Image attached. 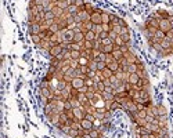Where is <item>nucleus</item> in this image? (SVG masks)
Masks as SVG:
<instances>
[{
  "label": "nucleus",
  "instance_id": "obj_14",
  "mask_svg": "<svg viewBox=\"0 0 173 138\" xmlns=\"http://www.w3.org/2000/svg\"><path fill=\"white\" fill-rule=\"evenodd\" d=\"M139 82H140V77L137 76V73H130L129 75V79H127V83H129V84H132L133 87H134Z\"/></svg>",
  "mask_w": 173,
  "mask_h": 138
},
{
  "label": "nucleus",
  "instance_id": "obj_3",
  "mask_svg": "<svg viewBox=\"0 0 173 138\" xmlns=\"http://www.w3.org/2000/svg\"><path fill=\"white\" fill-rule=\"evenodd\" d=\"M72 112H74L75 120H78V122L83 120L84 116H86V112H84V108H83V106H79V108H74V109H72Z\"/></svg>",
  "mask_w": 173,
  "mask_h": 138
},
{
  "label": "nucleus",
  "instance_id": "obj_52",
  "mask_svg": "<svg viewBox=\"0 0 173 138\" xmlns=\"http://www.w3.org/2000/svg\"><path fill=\"white\" fill-rule=\"evenodd\" d=\"M71 68H72V69H78L79 68V62H78V61L71 59Z\"/></svg>",
  "mask_w": 173,
  "mask_h": 138
},
{
  "label": "nucleus",
  "instance_id": "obj_21",
  "mask_svg": "<svg viewBox=\"0 0 173 138\" xmlns=\"http://www.w3.org/2000/svg\"><path fill=\"white\" fill-rule=\"evenodd\" d=\"M68 84H69V83H67V82L61 80V82H57L56 89H57L58 91H64V90H67V89H68Z\"/></svg>",
  "mask_w": 173,
  "mask_h": 138
},
{
  "label": "nucleus",
  "instance_id": "obj_32",
  "mask_svg": "<svg viewBox=\"0 0 173 138\" xmlns=\"http://www.w3.org/2000/svg\"><path fill=\"white\" fill-rule=\"evenodd\" d=\"M58 130H60L63 134H67V135H68L69 131H71V126H69V124H63V126L58 128Z\"/></svg>",
  "mask_w": 173,
  "mask_h": 138
},
{
  "label": "nucleus",
  "instance_id": "obj_36",
  "mask_svg": "<svg viewBox=\"0 0 173 138\" xmlns=\"http://www.w3.org/2000/svg\"><path fill=\"white\" fill-rule=\"evenodd\" d=\"M60 64H61V61L58 58H50V64L49 65H51V66H56V68H60Z\"/></svg>",
  "mask_w": 173,
  "mask_h": 138
},
{
  "label": "nucleus",
  "instance_id": "obj_1",
  "mask_svg": "<svg viewBox=\"0 0 173 138\" xmlns=\"http://www.w3.org/2000/svg\"><path fill=\"white\" fill-rule=\"evenodd\" d=\"M101 13L103 10H100V8H96V11L90 15V22L93 24V25H103V21H101Z\"/></svg>",
  "mask_w": 173,
  "mask_h": 138
},
{
  "label": "nucleus",
  "instance_id": "obj_2",
  "mask_svg": "<svg viewBox=\"0 0 173 138\" xmlns=\"http://www.w3.org/2000/svg\"><path fill=\"white\" fill-rule=\"evenodd\" d=\"M123 109H125L129 115H134V113H137V102L133 101V100H130L127 104L123 105Z\"/></svg>",
  "mask_w": 173,
  "mask_h": 138
},
{
  "label": "nucleus",
  "instance_id": "obj_12",
  "mask_svg": "<svg viewBox=\"0 0 173 138\" xmlns=\"http://www.w3.org/2000/svg\"><path fill=\"white\" fill-rule=\"evenodd\" d=\"M168 116H158V127L159 128H166L168 127Z\"/></svg>",
  "mask_w": 173,
  "mask_h": 138
},
{
  "label": "nucleus",
  "instance_id": "obj_55",
  "mask_svg": "<svg viewBox=\"0 0 173 138\" xmlns=\"http://www.w3.org/2000/svg\"><path fill=\"white\" fill-rule=\"evenodd\" d=\"M146 109V106L143 105V104H137V112L139 111H144Z\"/></svg>",
  "mask_w": 173,
  "mask_h": 138
},
{
  "label": "nucleus",
  "instance_id": "obj_34",
  "mask_svg": "<svg viewBox=\"0 0 173 138\" xmlns=\"http://www.w3.org/2000/svg\"><path fill=\"white\" fill-rule=\"evenodd\" d=\"M127 73H137V65L136 64H129L127 65Z\"/></svg>",
  "mask_w": 173,
  "mask_h": 138
},
{
  "label": "nucleus",
  "instance_id": "obj_37",
  "mask_svg": "<svg viewBox=\"0 0 173 138\" xmlns=\"http://www.w3.org/2000/svg\"><path fill=\"white\" fill-rule=\"evenodd\" d=\"M105 68H107V64H105L104 61H98L97 62V72H103Z\"/></svg>",
  "mask_w": 173,
  "mask_h": 138
},
{
  "label": "nucleus",
  "instance_id": "obj_50",
  "mask_svg": "<svg viewBox=\"0 0 173 138\" xmlns=\"http://www.w3.org/2000/svg\"><path fill=\"white\" fill-rule=\"evenodd\" d=\"M115 59H114V57H112V54H107V58H105V64L110 65L111 62H114Z\"/></svg>",
  "mask_w": 173,
  "mask_h": 138
},
{
  "label": "nucleus",
  "instance_id": "obj_19",
  "mask_svg": "<svg viewBox=\"0 0 173 138\" xmlns=\"http://www.w3.org/2000/svg\"><path fill=\"white\" fill-rule=\"evenodd\" d=\"M53 14L56 15V18H63V15L65 14V11H64L63 8H60L58 6H56V7L53 8Z\"/></svg>",
  "mask_w": 173,
  "mask_h": 138
},
{
  "label": "nucleus",
  "instance_id": "obj_43",
  "mask_svg": "<svg viewBox=\"0 0 173 138\" xmlns=\"http://www.w3.org/2000/svg\"><path fill=\"white\" fill-rule=\"evenodd\" d=\"M79 58H80V51H71V59L78 61Z\"/></svg>",
  "mask_w": 173,
  "mask_h": 138
},
{
  "label": "nucleus",
  "instance_id": "obj_56",
  "mask_svg": "<svg viewBox=\"0 0 173 138\" xmlns=\"http://www.w3.org/2000/svg\"><path fill=\"white\" fill-rule=\"evenodd\" d=\"M169 22H170V26H172V29H173V15L170 14V17H169Z\"/></svg>",
  "mask_w": 173,
  "mask_h": 138
},
{
  "label": "nucleus",
  "instance_id": "obj_4",
  "mask_svg": "<svg viewBox=\"0 0 173 138\" xmlns=\"http://www.w3.org/2000/svg\"><path fill=\"white\" fill-rule=\"evenodd\" d=\"M47 120L50 123H51L54 127H57V128H60L63 124L60 123V113H51L50 116H47Z\"/></svg>",
  "mask_w": 173,
  "mask_h": 138
},
{
  "label": "nucleus",
  "instance_id": "obj_23",
  "mask_svg": "<svg viewBox=\"0 0 173 138\" xmlns=\"http://www.w3.org/2000/svg\"><path fill=\"white\" fill-rule=\"evenodd\" d=\"M79 17H80V20H82V22H89L90 21V14L87 13V11H80V13H78Z\"/></svg>",
  "mask_w": 173,
  "mask_h": 138
},
{
  "label": "nucleus",
  "instance_id": "obj_39",
  "mask_svg": "<svg viewBox=\"0 0 173 138\" xmlns=\"http://www.w3.org/2000/svg\"><path fill=\"white\" fill-rule=\"evenodd\" d=\"M49 31L54 35V33H58V32H61L60 31V26H58V24H54V25H51V26L49 28Z\"/></svg>",
  "mask_w": 173,
  "mask_h": 138
},
{
  "label": "nucleus",
  "instance_id": "obj_9",
  "mask_svg": "<svg viewBox=\"0 0 173 138\" xmlns=\"http://www.w3.org/2000/svg\"><path fill=\"white\" fill-rule=\"evenodd\" d=\"M28 31H29V35L33 36V35H39L40 33V25L39 24H31V25H28Z\"/></svg>",
  "mask_w": 173,
  "mask_h": 138
},
{
  "label": "nucleus",
  "instance_id": "obj_40",
  "mask_svg": "<svg viewBox=\"0 0 173 138\" xmlns=\"http://www.w3.org/2000/svg\"><path fill=\"white\" fill-rule=\"evenodd\" d=\"M50 20H56V15L53 14V11L44 13V21H50Z\"/></svg>",
  "mask_w": 173,
  "mask_h": 138
},
{
  "label": "nucleus",
  "instance_id": "obj_38",
  "mask_svg": "<svg viewBox=\"0 0 173 138\" xmlns=\"http://www.w3.org/2000/svg\"><path fill=\"white\" fill-rule=\"evenodd\" d=\"M137 76H139L140 79H148L146 69H140V70H137Z\"/></svg>",
  "mask_w": 173,
  "mask_h": 138
},
{
  "label": "nucleus",
  "instance_id": "obj_6",
  "mask_svg": "<svg viewBox=\"0 0 173 138\" xmlns=\"http://www.w3.org/2000/svg\"><path fill=\"white\" fill-rule=\"evenodd\" d=\"M159 31H162L163 33L169 32L170 29H172V26H170V22H169V20H159V28H158Z\"/></svg>",
  "mask_w": 173,
  "mask_h": 138
},
{
  "label": "nucleus",
  "instance_id": "obj_26",
  "mask_svg": "<svg viewBox=\"0 0 173 138\" xmlns=\"http://www.w3.org/2000/svg\"><path fill=\"white\" fill-rule=\"evenodd\" d=\"M112 57L115 61H121L123 58V53H122L121 50H114V53H112Z\"/></svg>",
  "mask_w": 173,
  "mask_h": 138
},
{
  "label": "nucleus",
  "instance_id": "obj_53",
  "mask_svg": "<svg viewBox=\"0 0 173 138\" xmlns=\"http://www.w3.org/2000/svg\"><path fill=\"white\" fill-rule=\"evenodd\" d=\"M89 91V87H86V86H83L82 89H79V94H86Z\"/></svg>",
  "mask_w": 173,
  "mask_h": 138
},
{
  "label": "nucleus",
  "instance_id": "obj_46",
  "mask_svg": "<svg viewBox=\"0 0 173 138\" xmlns=\"http://www.w3.org/2000/svg\"><path fill=\"white\" fill-rule=\"evenodd\" d=\"M158 135H163V137H169L168 127H166V128H159V131H158Z\"/></svg>",
  "mask_w": 173,
  "mask_h": 138
},
{
  "label": "nucleus",
  "instance_id": "obj_30",
  "mask_svg": "<svg viewBox=\"0 0 173 138\" xmlns=\"http://www.w3.org/2000/svg\"><path fill=\"white\" fill-rule=\"evenodd\" d=\"M68 137H71V138H80V131L76 130V128H71Z\"/></svg>",
  "mask_w": 173,
  "mask_h": 138
},
{
  "label": "nucleus",
  "instance_id": "obj_57",
  "mask_svg": "<svg viewBox=\"0 0 173 138\" xmlns=\"http://www.w3.org/2000/svg\"><path fill=\"white\" fill-rule=\"evenodd\" d=\"M157 138H169V137H163V135H158L157 134Z\"/></svg>",
  "mask_w": 173,
  "mask_h": 138
},
{
  "label": "nucleus",
  "instance_id": "obj_35",
  "mask_svg": "<svg viewBox=\"0 0 173 138\" xmlns=\"http://www.w3.org/2000/svg\"><path fill=\"white\" fill-rule=\"evenodd\" d=\"M54 80L56 82H61V80H64V73L58 69L57 72H56V75H54Z\"/></svg>",
  "mask_w": 173,
  "mask_h": 138
},
{
  "label": "nucleus",
  "instance_id": "obj_42",
  "mask_svg": "<svg viewBox=\"0 0 173 138\" xmlns=\"http://www.w3.org/2000/svg\"><path fill=\"white\" fill-rule=\"evenodd\" d=\"M84 86L90 89V87H94L96 83H94V80L93 79H89V77H87V79H84Z\"/></svg>",
  "mask_w": 173,
  "mask_h": 138
},
{
  "label": "nucleus",
  "instance_id": "obj_24",
  "mask_svg": "<svg viewBox=\"0 0 173 138\" xmlns=\"http://www.w3.org/2000/svg\"><path fill=\"white\" fill-rule=\"evenodd\" d=\"M118 109H123V106H122L119 102H116V101H112V102H111L110 111H111V112H115V111H118Z\"/></svg>",
  "mask_w": 173,
  "mask_h": 138
},
{
  "label": "nucleus",
  "instance_id": "obj_31",
  "mask_svg": "<svg viewBox=\"0 0 173 138\" xmlns=\"http://www.w3.org/2000/svg\"><path fill=\"white\" fill-rule=\"evenodd\" d=\"M101 75H103V79H111V76H114V73H112L108 68H105L104 70L101 72Z\"/></svg>",
  "mask_w": 173,
  "mask_h": 138
},
{
  "label": "nucleus",
  "instance_id": "obj_17",
  "mask_svg": "<svg viewBox=\"0 0 173 138\" xmlns=\"http://www.w3.org/2000/svg\"><path fill=\"white\" fill-rule=\"evenodd\" d=\"M83 42H84V33H83V32H75L74 43H78V44H83Z\"/></svg>",
  "mask_w": 173,
  "mask_h": 138
},
{
  "label": "nucleus",
  "instance_id": "obj_7",
  "mask_svg": "<svg viewBox=\"0 0 173 138\" xmlns=\"http://www.w3.org/2000/svg\"><path fill=\"white\" fill-rule=\"evenodd\" d=\"M144 26L147 28H155V29H158L159 28V21H158L157 18H154V17H148L147 21H146V24H144Z\"/></svg>",
  "mask_w": 173,
  "mask_h": 138
},
{
  "label": "nucleus",
  "instance_id": "obj_25",
  "mask_svg": "<svg viewBox=\"0 0 173 138\" xmlns=\"http://www.w3.org/2000/svg\"><path fill=\"white\" fill-rule=\"evenodd\" d=\"M101 97L104 101H115V95L114 94H110V93H101Z\"/></svg>",
  "mask_w": 173,
  "mask_h": 138
},
{
  "label": "nucleus",
  "instance_id": "obj_45",
  "mask_svg": "<svg viewBox=\"0 0 173 138\" xmlns=\"http://www.w3.org/2000/svg\"><path fill=\"white\" fill-rule=\"evenodd\" d=\"M64 109H65V112L72 111V109H74V106H72L71 101H65V102H64Z\"/></svg>",
  "mask_w": 173,
  "mask_h": 138
},
{
  "label": "nucleus",
  "instance_id": "obj_18",
  "mask_svg": "<svg viewBox=\"0 0 173 138\" xmlns=\"http://www.w3.org/2000/svg\"><path fill=\"white\" fill-rule=\"evenodd\" d=\"M84 40H87V42H96L97 40V35L93 31H89V32L84 33Z\"/></svg>",
  "mask_w": 173,
  "mask_h": 138
},
{
  "label": "nucleus",
  "instance_id": "obj_54",
  "mask_svg": "<svg viewBox=\"0 0 173 138\" xmlns=\"http://www.w3.org/2000/svg\"><path fill=\"white\" fill-rule=\"evenodd\" d=\"M103 83L105 84V87H111V80L110 79H104L103 80Z\"/></svg>",
  "mask_w": 173,
  "mask_h": 138
},
{
  "label": "nucleus",
  "instance_id": "obj_27",
  "mask_svg": "<svg viewBox=\"0 0 173 138\" xmlns=\"http://www.w3.org/2000/svg\"><path fill=\"white\" fill-rule=\"evenodd\" d=\"M96 8H97V7H94V6L91 4V3H87V1H86V6H84V11H87L90 15H91V14H93V13L96 11Z\"/></svg>",
  "mask_w": 173,
  "mask_h": 138
},
{
  "label": "nucleus",
  "instance_id": "obj_49",
  "mask_svg": "<svg viewBox=\"0 0 173 138\" xmlns=\"http://www.w3.org/2000/svg\"><path fill=\"white\" fill-rule=\"evenodd\" d=\"M93 32H94L96 35L98 36L100 33L103 32V25H96V26H94V29H93Z\"/></svg>",
  "mask_w": 173,
  "mask_h": 138
},
{
  "label": "nucleus",
  "instance_id": "obj_47",
  "mask_svg": "<svg viewBox=\"0 0 173 138\" xmlns=\"http://www.w3.org/2000/svg\"><path fill=\"white\" fill-rule=\"evenodd\" d=\"M89 69H90V70H93V72H97V62H96L94 59H93V61H90Z\"/></svg>",
  "mask_w": 173,
  "mask_h": 138
},
{
  "label": "nucleus",
  "instance_id": "obj_44",
  "mask_svg": "<svg viewBox=\"0 0 173 138\" xmlns=\"http://www.w3.org/2000/svg\"><path fill=\"white\" fill-rule=\"evenodd\" d=\"M121 37H122V40H123V44H129L130 43V33H125Z\"/></svg>",
  "mask_w": 173,
  "mask_h": 138
},
{
  "label": "nucleus",
  "instance_id": "obj_22",
  "mask_svg": "<svg viewBox=\"0 0 173 138\" xmlns=\"http://www.w3.org/2000/svg\"><path fill=\"white\" fill-rule=\"evenodd\" d=\"M157 108H158V116H165V115H168V109H166L165 105L159 104V105H157Z\"/></svg>",
  "mask_w": 173,
  "mask_h": 138
},
{
  "label": "nucleus",
  "instance_id": "obj_41",
  "mask_svg": "<svg viewBox=\"0 0 173 138\" xmlns=\"http://www.w3.org/2000/svg\"><path fill=\"white\" fill-rule=\"evenodd\" d=\"M31 39H32V42L35 43L36 46H39V44L42 43V39H40V36H39V35H33V36H31Z\"/></svg>",
  "mask_w": 173,
  "mask_h": 138
},
{
  "label": "nucleus",
  "instance_id": "obj_20",
  "mask_svg": "<svg viewBox=\"0 0 173 138\" xmlns=\"http://www.w3.org/2000/svg\"><path fill=\"white\" fill-rule=\"evenodd\" d=\"M57 6L60 7V8H63L64 11H67L68 10V7H69V0H58Z\"/></svg>",
  "mask_w": 173,
  "mask_h": 138
},
{
  "label": "nucleus",
  "instance_id": "obj_10",
  "mask_svg": "<svg viewBox=\"0 0 173 138\" xmlns=\"http://www.w3.org/2000/svg\"><path fill=\"white\" fill-rule=\"evenodd\" d=\"M83 86H84V80L80 79V77H75V79L71 82V87H72V89H76V90L82 89Z\"/></svg>",
  "mask_w": 173,
  "mask_h": 138
},
{
  "label": "nucleus",
  "instance_id": "obj_15",
  "mask_svg": "<svg viewBox=\"0 0 173 138\" xmlns=\"http://www.w3.org/2000/svg\"><path fill=\"white\" fill-rule=\"evenodd\" d=\"M89 138H103V131L94 127L91 131H89Z\"/></svg>",
  "mask_w": 173,
  "mask_h": 138
},
{
  "label": "nucleus",
  "instance_id": "obj_29",
  "mask_svg": "<svg viewBox=\"0 0 173 138\" xmlns=\"http://www.w3.org/2000/svg\"><path fill=\"white\" fill-rule=\"evenodd\" d=\"M114 50H115V46H114V44H108V46H104L103 53L104 54H112L114 53Z\"/></svg>",
  "mask_w": 173,
  "mask_h": 138
},
{
  "label": "nucleus",
  "instance_id": "obj_28",
  "mask_svg": "<svg viewBox=\"0 0 173 138\" xmlns=\"http://www.w3.org/2000/svg\"><path fill=\"white\" fill-rule=\"evenodd\" d=\"M159 44H161V47H162L163 50H169V48H170V46H172V43L169 42L166 37H165L163 40H161V43H159Z\"/></svg>",
  "mask_w": 173,
  "mask_h": 138
},
{
  "label": "nucleus",
  "instance_id": "obj_13",
  "mask_svg": "<svg viewBox=\"0 0 173 138\" xmlns=\"http://www.w3.org/2000/svg\"><path fill=\"white\" fill-rule=\"evenodd\" d=\"M56 24H58V26H60V31H61V32H64V31H67V29H68L67 20H63V18H56Z\"/></svg>",
  "mask_w": 173,
  "mask_h": 138
},
{
  "label": "nucleus",
  "instance_id": "obj_16",
  "mask_svg": "<svg viewBox=\"0 0 173 138\" xmlns=\"http://www.w3.org/2000/svg\"><path fill=\"white\" fill-rule=\"evenodd\" d=\"M107 68H108L111 72H112V73L115 75L116 72L121 69V65H119V62H118V61H114V62H111L110 65H107Z\"/></svg>",
  "mask_w": 173,
  "mask_h": 138
},
{
  "label": "nucleus",
  "instance_id": "obj_33",
  "mask_svg": "<svg viewBox=\"0 0 173 138\" xmlns=\"http://www.w3.org/2000/svg\"><path fill=\"white\" fill-rule=\"evenodd\" d=\"M78 62H79V66H89L90 64V61L87 58H84V57H80L78 59Z\"/></svg>",
  "mask_w": 173,
  "mask_h": 138
},
{
  "label": "nucleus",
  "instance_id": "obj_51",
  "mask_svg": "<svg viewBox=\"0 0 173 138\" xmlns=\"http://www.w3.org/2000/svg\"><path fill=\"white\" fill-rule=\"evenodd\" d=\"M166 39H168L170 43H173V29H170L169 32H166Z\"/></svg>",
  "mask_w": 173,
  "mask_h": 138
},
{
  "label": "nucleus",
  "instance_id": "obj_48",
  "mask_svg": "<svg viewBox=\"0 0 173 138\" xmlns=\"http://www.w3.org/2000/svg\"><path fill=\"white\" fill-rule=\"evenodd\" d=\"M114 44H115V46H118V47L121 48V46H123V40H122V37H121V36L116 37L115 40H114Z\"/></svg>",
  "mask_w": 173,
  "mask_h": 138
},
{
  "label": "nucleus",
  "instance_id": "obj_8",
  "mask_svg": "<svg viewBox=\"0 0 173 138\" xmlns=\"http://www.w3.org/2000/svg\"><path fill=\"white\" fill-rule=\"evenodd\" d=\"M80 126H82V128H83L84 131L89 133V131H91L94 128V123L87 120V119H83V120H80Z\"/></svg>",
  "mask_w": 173,
  "mask_h": 138
},
{
  "label": "nucleus",
  "instance_id": "obj_5",
  "mask_svg": "<svg viewBox=\"0 0 173 138\" xmlns=\"http://www.w3.org/2000/svg\"><path fill=\"white\" fill-rule=\"evenodd\" d=\"M74 37H75V31L72 29H67V31H64V42L71 44V43H74Z\"/></svg>",
  "mask_w": 173,
  "mask_h": 138
},
{
  "label": "nucleus",
  "instance_id": "obj_11",
  "mask_svg": "<svg viewBox=\"0 0 173 138\" xmlns=\"http://www.w3.org/2000/svg\"><path fill=\"white\" fill-rule=\"evenodd\" d=\"M111 18H112V14L107 13V11H103V13H101V21H103V25H110Z\"/></svg>",
  "mask_w": 173,
  "mask_h": 138
}]
</instances>
